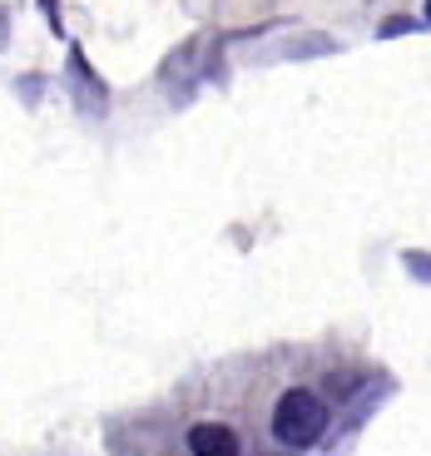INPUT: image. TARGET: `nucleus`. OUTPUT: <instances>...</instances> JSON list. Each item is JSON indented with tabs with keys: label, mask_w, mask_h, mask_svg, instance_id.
<instances>
[{
	"label": "nucleus",
	"mask_w": 431,
	"mask_h": 456,
	"mask_svg": "<svg viewBox=\"0 0 431 456\" xmlns=\"http://www.w3.org/2000/svg\"><path fill=\"white\" fill-rule=\"evenodd\" d=\"M328 432V402L307 387H288L272 407V436L283 446H313Z\"/></svg>",
	"instance_id": "nucleus-1"
},
{
	"label": "nucleus",
	"mask_w": 431,
	"mask_h": 456,
	"mask_svg": "<svg viewBox=\"0 0 431 456\" xmlns=\"http://www.w3.org/2000/svg\"><path fill=\"white\" fill-rule=\"evenodd\" d=\"M189 452L193 456H239L243 442L224 422H199V427H189Z\"/></svg>",
	"instance_id": "nucleus-2"
},
{
	"label": "nucleus",
	"mask_w": 431,
	"mask_h": 456,
	"mask_svg": "<svg viewBox=\"0 0 431 456\" xmlns=\"http://www.w3.org/2000/svg\"><path fill=\"white\" fill-rule=\"evenodd\" d=\"M69 75L80 80V94H90V110L100 114L104 110V90H100V80H94L90 69H85V55H69Z\"/></svg>",
	"instance_id": "nucleus-3"
},
{
	"label": "nucleus",
	"mask_w": 431,
	"mask_h": 456,
	"mask_svg": "<svg viewBox=\"0 0 431 456\" xmlns=\"http://www.w3.org/2000/svg\"><path fill=\"white\" fill-rule=\"evenodd\" d=\"M407 268L421 278V283H431V258H427V253H407Z\"/></svg>",
	"instance_id": "nucleus-4"
},
{
	"label": "nucleus",
	"mask_w": 431,
	"mask_h": 456,
	"mask_svg": "<svg viewBox=\"0 0 431 456\" xmlns=\"http://www.w3.org/2000/svg\"><path fill=\"white\" fill-rule=\"evenodd\" d=\"M427 20H431V5H427Z\"/></svg>",
	"instance_id": "nucleus-5"
}]
</instances>
